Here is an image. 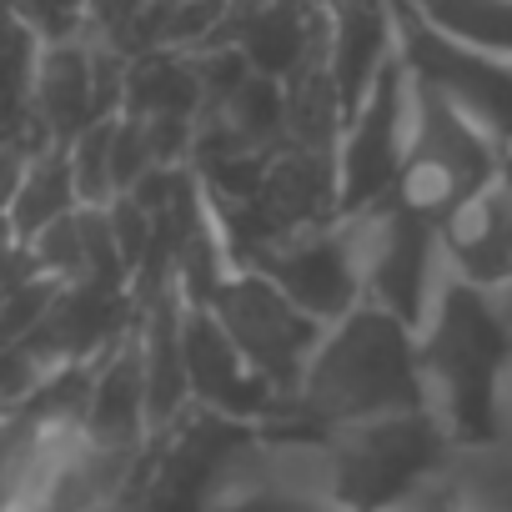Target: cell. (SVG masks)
<instances>
[{
    "label": "cell",
    "mask_w": 512,
    "mask_h": 512,
    "mask_svg": "<svg viewBox=\"0 0 512 512\" xmlns=\"http://www.w3.org/2000/svg\"><path fill=\"white\" fill-rule=\"evenodd\" d=\"M317 36H322V0H267L262 11H251L231 31L226 46H241L251 71L282 81L312 51Z\"/></svg>",
    "instance_id": "20"
},
{
    "label": "cell",
    "mask_w": 512,
    "mask_h": 512,
    "mask_svg": "<svg viewBox=\"0 0 512 512\" xmlns=\"http://www.w3.org/2000/svg\"><path fill=\"white\" fill-rule=\"evenodd\" d=\"M442 502L447 512H512V437L457 452L442 477Z\"/></svg>",
    "instance_id": "24"
},
{
    "label": "cell",
    "mask_w": 512,
    "mask_h": 512,
    "mask_svg": "<svg viewBox=\"0 0 512 512\" xmlns=\"http://www.w3.org/2000/svg\"><path fill=\"white\" fill-rule=\"evenodd\" d=\"M412 6L447 36L512 61V0H412Z\"/></svg>",
    "instance_id": "25"
},
{
    "label": "cell",
    "mask_w": 512,
    "mask_h": 512,
    "mask_svg": "<svg viewBox=\"0 0 512 512\" xmlns=\"http://www.w3.org/2000/svg\"><path fill=\"white\" fill-rule=\"evenodd\" d=\"M106 221H111V241H116V251H121L126 277H136L141 256H146V246H151V211H146L131 191H116V196L106 201Z\"/></svg>",
    "instance_id": "27"
},
{
    "label": "cell",
    "mask_w": 512,
    "mask_h": 512,
    "mask_svg": "<svg viewBox=\"0 0 512 512\" xmlns=\"http://www.w3.org/2000/svg\"><path fill=\"white\" fill-rule=\"evenodd\" d=\"M111 136H116V116H101V121H91L86 131H76V136L66 141V156H71V181H76L81 206H106V201L116 196Z\"/></svg>",
    "instance_id": "26"
},
{
    "label": "cell",
    "mask_w": 512,
    "mask_h": 512,
    "mask_svg": "<svg viewBox=\"0 0 512 512\" xmlns=\"http://www.w3.org/2000/svg\"><path fill=\"white\" fill-rule=\"evenodd\" d=\"M81 206L76 196V181H71V156H66V141H46L26 156V171H21V186H16V201H11V231L21 241H31L36 231H46L51 221L71 216Z\"/></svg>",
    "instance_id": "22"
},
{
    "label": "cell",
    "mask_w": 512,
    "mask_h": 512,
    "mask_svg": "<svg viewBox=\"0 0 512 512\" xmlns=\"http://www.w3.org/2000/svg\"><path fill=\"white\" fill-rule=\"evenodd\" d=\"M181 357H186V387L196 407L251 427H267L282 412V392L272 387V377L226 337L211 307L196 302L181 307Z\"/></svg>",
    "instance_id": "10"
},
{
    "label": "cell",
    "mask_w": 512,
    "mask_h": 512,
    "mask_svg": "<svg viewBox=\"0 0 512 512\" xmlns=\"http://www.w3.org/2000/svg\"><path fill=\"white\" fill-rule=\"evenodd\" d=\"M121 111H131V116H196L201 111L196 51L156 46V51L126 56Z\"/></svg>",
    "instance_id": "21"
},
{
    "label": "cell",
    "mask_w": 512,
    "mask_h": 512,
    "mask_svg": "<svg viewBox=\"0 0 512 512\" xmlns=\"http://www.w3.org/2000/svg\"><path fill=\"white\" fill-rule=\"evenodd\" d=\"M41 36L11 11V0H0V141L41 146L31 136V71H36Z\"/></svg>",
    "instance_id": "23"
},
{
    "label": "cell",
    "mask_w": 512,
    "mask_h": 512,
    "mask_svg": "<svg viewBox=\"0 0 512 512\" xmlns=\"http://www.w3.org/2000/svg\"><path fill=\"white\" fill-rule=\"evenodd\" d=\"M26 251H31V267L51 282H131L111 241L106 206H76L71 216L36 231Z\"/></svg>",
    "instance_id": "17"
},
{
    "label": "cell",
    "mask_w": 512,
    "mask_h": 512,
    "mask_svg": "<svg viewBox=\"0 0 512 512\" xmlns=\"http://www.w3.org/2000/svg\"><path fill=\"white\" fill-rule=\"evenodd\" d=\"M11 11H16L41 41L86 36V0H11Z\"/></svg>",
    "instance_id": "29"
},
{
    "label": "cell",
    "mask_w": 512,
    "mask_h": 512,
    "mask_svg": "<svg viewBox=\"0 0 512 512\" xmlns=\"http://www.w3.org/2000/svg\"><path fill=\"white\" fill-rule=\"evenodd\" d=\"M442 262L462 282L482 292H507L512 287V171L492 176L477 186L467 201H457L442 221Z\"/></svg>",
    "instance_id": "12"
},
{
    "label": "cell",
    "mask_w": 512,
    "mask_h": 512,
    "mask_svg": "<svg viewBox=\"0 0 512 512\" xmlns=\"http://www.w3.org/2000/svg\"><path fill=\"white\" fill-rule=\"evenodd\" d=\"M26 156H31V146L0 141V221L11 216V201H16V186H21V171H26Z\"/></svg>",
    "instance_id": "30"
},
{
    "label": "cell",
    "mask_w": 512,
    "mask_h": 512,
    "mask_svg": "<svg viewBox=\"0 0 512 512\" xmlns=\"http://www.w3.org/2000/svg\"><path fill=\"white\" fill-rule=\"evenodd\" d=\"M502 171L507 166H502L497 146L472 121H462L442 96H432L427 86L412 81L407 156H402V171L387 196H397L407 211H417L427 221H442L457 201H467L477 186H487Z\"/></svg>",
    "instance_id": "5"
},
{
    "label": "cell",
    "mask_w": 512,
    "mask_h": 512,
    "mask_svg": "<svg viewBox=\"0 0 512 512\" xmlns=\"http://www.w3.org/2000/svg\"><path fill=\"white\" fill-rule=\"evenodd\" d=\"M201 307H211V317L226 327V337L272 377V387L287 402L327 322L302 312L272 277H262L256 267H231Z\"/></svg>",
    "instance_id": "7"
},
{
    "label": "cell",
    "mask_w": 512,
    "mask_h": 512,
    "mask_svg": "<svg viewBox=\"0 0 512 512\" xmlns=\"http://www.w3.org/2000/svg\"><path fill=\"white\" fill-rule=\"evenodd\" d=\"M457 447L427 407L362 417L312 437L317 487L342 512H397L452 467Z\"/></svg>",
    "instance_id": "3"
},
{
    "label": "cell",
    "mask_w": 512,
    "mask_h": 512,
    "mask_svg": "<svg viewBox=\"0 0 512 512\" xmlns=\"http://www.w3.org/2000/svg\"><path fill=\"white\" fill-rule=\"evenodd\" d=\"M287 141V111H282V81L251 71L241 86H231L221 101L201 106L196 116V156H267Z\"/></svg>",
    "instance_id": "15"
},
{
    "label": "cell",
    "mask_w": 512,
    "mask_h": 512,
    "mask_svg": "<svg viewBox=\"0 0 512 512\" xmlns=\"http://www.w3.org/2000/svg\"><path fill=\"white\" fill-rule=\"evenodd\" d=\"M246 267H256L262 277H272L302 312H312L317 322H337L342 312H352L362 302V272H357V246L347 221H317L302 231L277 236L272 246H262Z\"/></svg>",
    "instance_id": "9"
},
{
    "label": "cell",
    "mask_w": 512,
    "mask_h": 512,
    "mask_svg": "<svg viewBox=\"0 0 512 512\" xmlns=\"http://www.w3.org/2000/svg\"><path fill=\"white\" fill-rule=\"evenodd\" d=\"M397 0H322L327 21V61L342 91V106L352 111L382 66L397 56Z\"/></svg>",
    "instance_id": "14"
},
{
    "label": "cell",
    "mask_w": 512,
    "mask_h": 512,
    "mask_svg": "<svg viewBox=\"0 0 512 512\" xmlns=\"http://www.w3.org/2000/svg\"><path fill=\"white\" fill-rule=\"evenodd\" d=\"M282 111H287V141L292 146H317V151H337L347 106L327 61V21L322 36L312 41V51L282 76Z\"/></svg>",
    "instance_id": "19"
},
{
    "label": "cell",
    "mask_w": 512,
    "mask_h": 512,
    "mask_svg": "<svg viewBox=\"0 0 512 512\" xmlns=\"http://www.w3.org/2000/svg\"><path fill=\"white\" fill-rule=\"evenodd\" d=\"M181 307H186V297L176 287H166L136 317V347H141V372H146V417H151V432L166 427V422H176L191 407L186 357H181Z\"/></svg>",
    "instance_id": "18"
},
{
    "label": "cell",
    "mask_w": 512,
    "mask_h": 512,
    "mask_svg": "<svg viewBox=\"0 0 512 512\" xmlns=\"http://www.w3.org/2000/svg\"><path fill=\"white\" fill-rule=\"evenodd\" d=\"M412 131V71L402 51L382 66L372 91L347 111L337 136V216H352L382 201L402 171Z\"/></svg>",
    "instance_id": "8"
},
{
    "label": "cell",
    "mask_w": 512,
    "mask_h": 512,
    "mask_svg": "<svg viewBox=\"0 0 512 512\" xmlns=\"http://www.w3.org/2000/svg\"><path fill=\"white\" fill-rule=\"evenodd\" d=\"M507 437H512V382H507Z\"/></svg>",
    "instance_id": "32"
},
{
    "label": "cell",
    "mask_w": 512,
    "mask_h": 512,
    "mask_svg": "<svg viewBox=\"0 0 512 512\" xmlns=\"http://www.w3.org/2000/svg\"><path fill=\"white\" fill-rule=\"evenodd\" d=\"M151 141H146V121L141 116H116V136H111V171H116V191H131L146 171H151Z\"/></svg>",
    "instance_id": "28"
},
{
    "label": "cell",
    "mask_w": 512,
    "mask_h": 512,
    "mask_svg": "<svg viewBox=\"0 0 512 512\" xmlns=\"http://www.w3.org/2000/svg\"><path fill=\"white\" fill-rule=\"evenodd\" d=\"M417 367L427 412L447 427L457 452L507 442L512 332L492 292L442 272L417 322Z\"/></svg>",
    "instance_id": "2"
},
{
    "label": "cell",
    "mask_w": 512,
    "mask_h": 512,
    "mask_svg": "<svg viewBox=\"0 0 512 512\" xmlns=\"http://www.w3.org/2000/svg\"><path fill=\"white\" fill-rule=\"evenodd\" d=\"M101 116H121L106 106L101 81H96V46L91 36H66V41H41L36 71H31V136L46 141H71Z\"/></svg>",
    "instance_id": "13"
},
{
    "label": "cell",
    "mask_w": 512,
    "mask_h": 512,
    "mask_svg": "<svg viewBox=\"0 0 512 512\" xmlns=\"http://www.w3.org/2000/svg\"><path fill=\"white\" fill-rule=\"evenodd\" d=\"M497 312H502V322H507V332H512V287L497 292Z\"/></svg>",
    "instance_id": "31"
},
{
    "label": "cell",
    "mask_w": 512,
    "mask_h": 512,
    "mask_svg": "<svg viewBox=\"0 0 512 512\" xmlns=\"http://www.w3.org/2000/svg\"><path fill=\"white\" fill-rule=\"evenodd\" d=\"M357 246V272H362V297L397 312L402 322H422L447 262H442V236L437 221L407 211L397 196H382L352 216H342Z\"/></svg>",
    "instance_id": "6"
},
{
    "label": "cell",
    "mask_w": 512,
    "mask_h": 512,
    "mask_svg": "<svg viewBox=\"0 0 512 512\" xmlns=\"http://www.w3.org/2000/svg\"><path fill=\"white\" fill-rule=\"evenodd\" d=\"M407 407H427L417 367V327L362 297L352 312L322 327L292 397L262 432L317 437Z\"/></svg>",
    "instance_id": "1"
},
{
    "label": "cell",
    "mask_w": 512,
    "mask_h": 512,
    "mask_svg": "<svg viewBox=\"0 0 512 512\" xmlns=\"http://www.w3.org/2000/svg\"><path fill=\"white\" fill-rule=\"evenodd\" d=\"M397 51L417 86L442 96L462 121H472L512 171V61L487 56L447 31H437L412 0H397Z\"/></svg>",
    "instance_id": "4"
},
{
    "label": "cell",
    "mask_w": 512,
    "mask_h": 512,
    "mask_svg": "<svg viewBox=\"0 0 512 512\" xmlns=\"http://www.w3.org/2000/svg\"><path fill=\"white\" fill-rule=\"evenodd\" d=\"M81 432L101 447H141L151 437V417H146V372H141V347H136V327L96 357L91 372V397H86V417Z\"/></svg>",
    "instance_id": "16"
},
{
    "label": "cell",
    "mask_w": 512,
    "mask_h": 512,
    "mask_svg": "<svg viewBox=\"0 0 512 512\" xmlns=\"http://www.w3.org/2000/svg\"><path fill=\"white\" fill-rule=\"evenodd\" d=\"M136 317L141 307L131 297V282H61L46 317L16 347H26L41 367L96 362L136 327Z\"/></svg>",
    "instance_id": "11"
}]
</instances>
